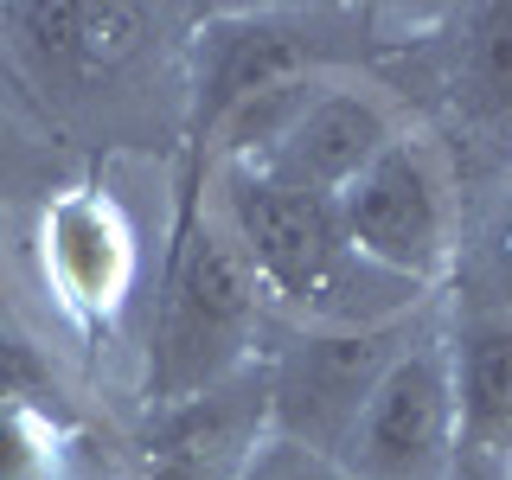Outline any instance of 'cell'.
Returning a JSON list of instances; mask_svg holds the SVG:
<instances>
[{"label": "cell", "instance_id": "obj_1", "mask_svg": "<svg viewBox=\"0 0 512 480\" xmlns=\"http://www.w3.org/2000/svg\"><path fill=\"white\" fill-rule=\"evenodd\" d=\"M269 301L256 288L231 224H224L212 186H192L167 237L160 263L148 346H141V404L173 410L205 391H224L263 359Z\"/></svg>", "mask_w": 512, "mask_h": 480}, {"label": "cell", "instance_id": "obj_10", "mask_svg": "<svg viewBox=\"0 0 512 480\" xmlns=\"http://www.w3.org/2000/svg\"><path fill=\"white\" fill-rule=\"evenodd\" d=\"M58 397V365L39 352L32 333H20L0 314V404H26V410H52Z\"/></svg>", "mask_w": 512, "mask_h": 480}, {"label": "cell", "instance_id": "obj_11", "mask_svg": "<svg viewBox=\"0 0 512 480\" xmlns=\"http://www.w3.org/2000/svg\"><path fill=\"white\" fill-rule=\"evenodd\" d=\"M480 295H493L500 308H512V186L500 199V212H493L487 237H480Z\"/></svg>", "mask_w": 512, "mask_h": 480}, {"label": "cell", "instance_id": "obj_3", "mask_svg": "<svg viewBox=\"0 0 512 480\" xmlns=\"http://www.w3.org/2000/svg\"><path fill=\"white\" fill-rule=\"evenodd\" d=\"M436 301H429V308H436ZM429 308L410 314V320H384V327H276V320H269L263 359H256L263 365L269 436L333 461L340 442H346V429L372 404L378 378L391 372L397 352H404L416 340V327L429 320Z\"/></svg>", "mask_w": 512, "mask_h": 480}, {"label": "cell", "instance_id": "obj_6", "mask_svg": "<svg viewBox=\"0 0 512 480\" xmlns=\"http://www.w3.org/2000/svg\"><path fill=\"white\" fill-rule=\"evenodd\" d=\"M442 340L455 378V480L506 474L512 461V308L480 288L442 295Z\"/></svg>", "mask_w": 512, "mask_h": 480}, {"label": "cell", "instance_id": "obj_5", "mask_svg": "<svg viewBox=\"0 0 512 480\" xmlns=\"http://www.w3.org/2000/svg\"><path fill=\"white\" fill-rule=\"evenodd\" d=\"M32 256H39V282L52 295V308L84 333H103L135 301L141 237L122 212V199L103 180L64 186L39 205Z\"/></svg>", "mask_w": 512, "mask_h": 480}, {"label": "cell", "instance_id": "obj_9", "mask_svg": "<svg viewBox=\"0 0 512 480\" xmlns=\"http://www.w3.org/2000/svg\"><path fill=\"white\" fill-rule=\"evenodd\" d=\"M0 480H71V436L52 410L0 404Z\"/></svg>", "mask_w": 512, "mask_h": 480}, {"label": "cell", "instance_id": "obj_2", "mask_svg": "<svg viewBox=\"0 0 512 480\" xmlns=\"http://www.w3.org/2000/svg\"><path fill=\"white\" fill-rule=\"evenodd\" d=\"M346 244L365 263L391 269L429 295H442L461 276V160L436 128L410 122L372 167H359L333 199Z\"/></svg>", "mask_w": 512, "mask_h": 480}, {"label": "cell", "instance_id": "obj_12", "mask_svg": "<svg viewBox=\"0 0 512 480\" xmlns=\"http://www.w3.org/2000/svg\"><path fill=\"white\" fill-rule=\"evenodd\" d=\"M237 480H346L327 455H308V448H288L276 436H263V448L250 455V468Z\"/></svg>", "mask_w": 512, "mask_h": 480}, {"label": "cell", "instance_id": "obj_4", "mask_svg": "<svg viewBox=\"0 0 512 480\" xmlns=\"http://www.w3.org/2000/svg\"><path fill=\"white\" fill-rule=\"evenodd\" d=\"M455 378H448L442 301L416 327V340L397 352V365L378 378L372 404L346 429L333 468L346 480H455Z\"/></svg>", "mask_w": 512, "mask_h": 480}, {"label": "cell", "instance_id": "obj_13", "mask_svg": "<svg viewBox=\"0 0 512 480\" xmlns=\"http://www.w3.org/2000/svg\"><path fill=\"white\" fill-rule=\"evenodd\" d=\"M500 480H512V461H506V474H500Z\"/></svg>", "mask_w": 512, "mask_h": 480}, {"label": "cell", "instance_id": "obj_7", "mask_svg": "<svg viewBox=\"0 0 512 480\" xmlns=\"http://www.w3.org/2000/svg\"><path fill=\"white\" fill-rule=\"evenodd\" d=\"M269 436L263 365L231 378L224 391H205L192 404L148 410V436L135 442L122 480H237Z\"/></svg>", "mask_w": 512, "mask_h": 480}, {"label": "cell", "instance_id": "obj_8", "mask_svg": "<svg viewBox=\"0 0 512 480\" xmlns=\"http://www.w3.org/2000/svg\"><path fill=\"white\" fill-rule=\"evenodd\" d=\"M448 90L455 109L493 135H512V7L455 13L448 39Z\"/></svg>", "mask_w": 512, "mask_h": 480}]
</instances>
